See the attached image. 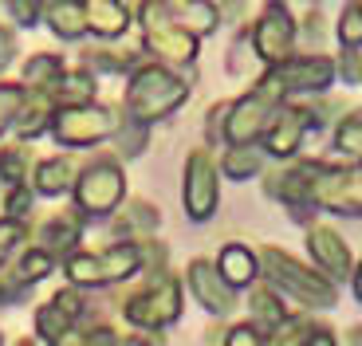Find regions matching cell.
Segmentation results:
<instances>
[{"mask_svg":"<svg viewBox=\"0 0 362 346\" xmlns=\"http://www.w3.org/2000/svg\"><path fill=\"white\" fill-rule=\"evenodd\" d=\"M185 95H189L185 79H177L165 64L134 67V71H130V83H127V122L150 126V122L173 114V110L185 102Z\"/></svg>","mask_w":362,"mask_h":346,"instance_id":"obj_1","label":"cell"},{"mask_svg":"<svg viewBox=\"0 0 362 346\" xmlns=\"http://www.w3.org/2000/svg\"><path fill=\"white\" fill-rule=\"evenodd\" d=\"M130 16H142V44L146 52H154L158 59H165L170 67H185L197 59L201 40L193 36L185 24H177L173 4H127Z\"/></svg>","mask_w":362,"mask_h":346,"instance_id":"obj_2","label":"cell"},{"mask_svg":"<svg viewBox=\"0 0 362 346\" xmlns=\"http://www.w3.org/2000/svg\"><path fill=\"white\" fill-rule=\"evenodd\" d=\"M256 268H264L272 292H288L299 303H308V307H335V299H339L335 283H327L315 268L299 264L296 256L280 252V248H264L256 256Z\"/></svg>","mask_w":362,"mask_h":346,"instance_id":"obj_3","label":"cell"},{"mask_svg":"<svg viewBox=\"0 0 362 346\" xmlns=\"http://www.w3.org/2000/svg\"><path fill=\"white\" fill-rule=\"evenodd\" d=\"M335 79V59H327V55H291L288 64L280 67H268L264 79L256 83L252 91L260 95L264 102L272 107H280L284 99L291 95H315V91H327Z\"/></svg>","mask_w":362,"mask_h":346,"instance_id":"obj_4","label":"cell"},{"mask_svg":"<svg viewBox=\"0 0 362 346\" xmlns=\"http://www.w3.org/2000/svg\"><path fill=\"white\" fill-rule=\"evenodd\" d=\"M75 209L79 217H110L127 193L122 169L115 157H95L83 173H75Z\"/></svg>","mask_w":362,"mask_h":346,"instance_id":"obj_5","label":"cell"},{"mask_svg":"<svg viewBox=\"0 0 362 346\" xmlns=\"http://www.w3.org/2000/svg\"><path fill=\"white\" fill-rule=\"evenodd\" d=\"M296 36H299V24L288 12V4H264L260 20L248 32V47L268 71V67H280L296 55Z\"/></svg>","mask_w":362,"mask_h":346,"instance_id":"obj_6","label":"cell"},{"mask_svg":"<svg viewBox=\"0 0 362 346\" xmlns=\"http://www.w3.org/2000/svg\"><path fill=\"white\" fill-rule=\"evenodd\" d=\"M181 315V283L170 275H154L138 295L127 299V319L138 330H165Z\"/></svg>","mask_w":362,"mask_h":346,"instance_id":"obj_7","label":"cell"},{"mask_svg":"<svg viewBox=\"0 0 362 346\" xmlns=\"http://www.w3.org/2000/svg\"><path fill=\"white\" fill-rule=\"evenodd\" d=\"M115 110L110 107H99V102H90V107H75V110H55L52 119V138L59 142V146H95V142H103V138H110L118 130Z\"/></svg>","mask_w":362,"mask_h":346,"instance_id":"obj_8","label":"cell"},{"mask_svg":"<svg viewBox=\"0 0 362 346\" xmlns=\"http://www.w3.org/2000/svg\"><path fill=\"white\" fill-rule=\"evenodd\" d=\"M217 165L205 150H193L185 157V185H181V201H185V217L189 220H213L217 213Z\"/></svg>","mask_w":362,"mask_h":346,"instance_id":"obj_9","label":"cell"},{"mask_svg":"<svg viewBox=\"0 0 362 346\" xmlns=\"http://www.w3.org/2000/svg\"><path fill=\"white\" fill-rule=\"evenodd\" d=\"M280 107H272V102H264L256 91L240 95V99L233 102V107L225 110V142L228 146H252V142H260L264 130H268L272 114H276Z\"/></svg>","mask_w":362,"mask_h":346,"instance_id":"obj_10","label":"cell"},{"mask_svg":"<svg viewBox=\"0 0 362 346\" xmlns=\"http://www.w3.org/2000/svg\"><path fill=\"white\" fill-rule=\"evenodd\" d=\"M315 126L311 107H280L264 130V154L268 157H291L303 142V134Z\"/></svg>","mask_w":362,"mask_h":346,"instance_id":"obj_11","label":"cell"},{"mask_svg":"<svg viewBox=\"0 0 362 346\" xmlns=\"http://www.w3.org/2000/svg\"><path fill=\"white\" fill-rule=\"evenodd\" d=\"M308 252L315 260V272L327 283L351 280V252H346L343 237L331 225H308Z\"/></svg>","mask_w":362,"mask_h":346,"instance_id":"obj_12","label":"cell"},{"mask_svg":"<svg viewBox=\"0 0 362 346\" xmlns=\"http://www.w3.org/2000/svg\"><path fill=\"white\" fill-rule=\"evenodd\" d=\"M83 315V295L75 287H64V292H55L52 303L36 311V335L44 338L47 346H59L64 338H71L75 323Z\"/></svg>","mask_w":362,"mask_h":346,"instance_id":"obj_13","label":"cell"},{"mask_svg":"<svg viewBox=\"0 0 362 346\" xmlns=\"http://www.w3.org/2000/svg\"><path fill=\"white\" fill-rule=\"evenodd\" d=\"M189 292L197 295V303L209 315H228L236 307V292H228L225 280L217 275V268L209 260H193L189 264Z\"/></svg>","mask_w":362,"mask_h":346,"instance_id":"obj_14","label":"cell"},{"mask_svg":"<svg viewBox=\"0 0 362 346\" xmlns=\"http://www.w3.org/2000/svg\"><path fill=\"white\" fill-rule=\"evenodd\" d=\"M83 20H87V32L99 40H118L130 28V12L118 0H87L83 4Z\"/></svg>","mask_w":362,"mask_h":346,"instance_id":"obj_15","label":"cell"},{"mask_svg":"<svg viewBox=\"0 0 362 346\" xmlns=\"http://www.w3.org/2000/svg\"><path fill=\"white\" fill-rule=\"evenodd\" d=\"M213 268H217V275L225 280L228 292H236V287H252L256 272H260V268H256V252L245 248V244H225Z\"/></svg>","mask_w":362,"mask_h":346,"instance_id":"obj_16","label":"cell"},{"mask_svg":"<svg viewBox=\"0 0 362 346\" xmlns=\"http://www.w3.org/2000/svg\"><path fill=\"white\" fill-rule=\"evenodd\" d=\"M95 272L103 283H122L134 272H142V248L138 244H110L107 252H95Z\"/></svg>","mask_w":362,"mask_h":346,"instance_id":"obj_17","label":"cell"},{"mask_svg":"<svg viewBox=\"0 0 362 346\" xmlns=\"http://www.w3.org/2000/svg\"><path fill=\"white\" fill-rule=\"evenodd\" d=\"M79 217H71V213H64V217H52L47 225H40V252H47L52 260H67V256H75V244H79Z\"/></svg>","mask_w":362,"mask_h":346,"instance_id":"obj_18","label":"cell"},{"mask_svg":"<svg viewBox=\"0 0 362 346\" xmlns=\"http://www.w3.org/2000/svg\"><path fill=\"white\" fill-rule=\"evenodd\" d=\"M75 189V162L71 157H44L32 169V193L36 197H64Z\"/></svg>","mask_w":362,"mask_h":346,"instance_id":"obj_19","label":"cell"},{"mask_svg":"<svg viewBox=\"0 0 362 346\" xmlns=\"http://www.w3.org/2000/svg\"><path fill=\"white\" fill-rule=\"evenodd\" d=\"M52 119H55L52 95L24 91V107H20V114H16V122H12V130H16L20 138H40L44 130H52Z\"/></svg>","mask_w":362,"mask_h":346,"instance_id":"obj_20","label":"cell"},{"mask_svg":"<svg viewBox=\"0 0 362 346\" xmlns=\"http://www.w3.org/2000/svg\"><path fill=\"white\" fill-rule=\"evenodd\" d=\"M64 59L59 55H52V52H40V55H32L24 64V71H20V87L24 91H40V95H52V87L59 79H64Z\"/></svg>","mask_w":362,"mask_h":346,"instance_id":"obj_21","label":"cell"},{"mask_svg":"<svg viewBox=\"0 0 362 346\" xmlns=\"http://www.w3.org/2000/svg\"><path fill=\"white\" fill-rule=\"evenodd\" d=\"M154 228H158V213L150 209L146 201H134L130 209H122V213L115 217V232L122 237L118 244H134V240H138V244H146Z\"/></svg>","mask_w":362,"mask_h":346,"instance_id":"obj_22","label":"cell"},{"mask_svg":"<svg viewBox=\"0 0 362 346\" xmlns=\"http://www.w3.org/2000/svg\"><path fill=\"white\" fill-rule=\"evenodd\" d=\"M264 162H268V154H264L260 142H252V146H228L225 157H221V173L233 177V181H252V177L264 173Z\"/></svg>","mask_w":362,"mask_h":346,"instance_id":"obj_23","label":"cell"},{"mask_svg":"<svg viewBox=\"0 0 362 346\" xmlns=\"http://www.w3.org/2000/svg\"><path fill=\"white\" fill-rule=\"evenodd\" d=\"M44 20L59 40H79L87 36V20H83V4L75 0H52L44 4Z\"/></svg>","mask_w":362,"mask_h":346,"instance_id":"obj_24","label":"cell"},{"mask_svg":"<svg viewBox=\"0 0 362 346\" xmlns=\"http://www.w3.org/2000/svg\"><path fill=\"white\" fill-rule=\"evenodd\" d=\"M248 307H252V327L256 330H276L284 319H291V311L280 303V292H272V287H252L248 295Z\"/></svg>","mask_w":362,"mask_h":346,"instance_id":"obj_25","label":"cell"},{"mask_svg":"<svg viewBox=\"0 0 362 346\" xmlns=\"http://www.w3.org/2000/svg\"><path fill=\"white\" fill-rule=\"evenodd\" d=\"M52 268H55V260H52L47 252H40V248H28L8 275L20 283V287H32V283H40L44 275H52Z\"/></svg>","mask_w":362,"mask_h":346,"instance_id":"obj_26","label":"cell"},{"mask_svg":"<svg viewBox=\"0 0 362 346\" xmlns=\"http://www.w3.org/2000/svg\"><path fill=\"white\" fill-rule=\"evenodd\" d=\"M311 330L315 327H311L308 319H284L276 330L264 335V346H303L311 338Z\"/></svg>","mask_w":362,"mask_h":346,"instance_id":"obj_27","label":"cell"},{"mask_svg":"<svg viewBox=\"0 0 362 346\" xmlns=\"http://www.w3.org/2000/svg\"><path fill=\"white\" fill-rule=\"evenodd\" d=\"M0 181H8V189L28 185V150L24 146L0 150Z\"/></svg>","mask_w":362,"mask_h":346,"instance_id":"obj_28","label":"cell"},{"mask_svg":"<svg viewBox=\"0 0 362 346\" xmlns=\"http://www.w3.org/2000/svg\"><path fill=\"white\" fill-rule=\"evenodd\" d=\"M335 146L343 150V154L362 157V110H351V114L335 126Z\"/></svg>","mask_w":362,"mask_h":346,"instance_id":"obj_29","label":"cell"},{"mask_svg":"<svg viewBox=\"0 0 362 346\" xmlns=\"http://www.w3.org/2000/svg\"><path fill=\"white\" fill-rule=\"evenodd\" d=\"M20 107H24V87L20 83H0V134L12 130Z\"/></svg>","mask_w":362,"mask_h":346,"instance_id":"obj_30","label":"cell"},{"mask_svg":"<svg viewBox=\"0 0 362 346\" xmlns=\"http://www.w3.org/2000/svg\"><path fill=\"white\" fill-rule=\"evenodd\" d=\"M339 44H343V52L362 47V4H346L343 8V20H339Z\"/></svg>","mask_w":362,"mask_h":346,"instance_id":"obj_31","label":"cell"},{"mask_svg":"<svg viewBox=\"0 0 362 346\" xmlns=\"http://www.w3.org/2000/svg\"><path fill=\"white\" fill-rule=\"evenodd\" d=\"M118 157H138L146 150V126H134V122H118Z\"/></svg>","mask_w":362,"mask_h":346,"instance_id":"obj_32","label":"cell"},{"mask_svg":"<svg viewBox=\"0 0 362 346\" xmlns=\"http://www.w3.org/2000/svg\"><path fill=\"white\" fill-rule=\"evenodd\" d=\"M24 237H28V225H24V220L0 217V268H4V260H8V256L20 248V240H24Z\"/></svg>","mask_w":362,"mask_h":346,"instance_id":"obj_33","label":"cell"},{"mask_svg":"<svg viewBox=\"0 0 362 346\" xmlns=\"http://www.w3.org/2000/svg\"><path fill=\"white\" fill-rule=\"evenodd\" d=\"M32 201H36V193L28 189V185H16V189H8V197H4V209H8V220H20L28 209H32Z\"/></svg>","mask_w":362,"mask_h":346,"instance_id":"obj_34","label":"cell"},{"mask_svg":"<svg viewBox=\"0 0 362 346\" xmlns=\"http://www.w3.org/2000/svg\"><path fill=\"white\" fill-rule=\"evenodd\" d=\"M225 346H264V330H256L252 323H236L225 335Z\"/></svg>","mask_w":362,"mask_h":346,"instance_id":"obj_35","label":"cell"},{"mask_svg":"<svg viewBox=\"0 0 362 346\" xmlns=\"http://www.w3.org/2000/svg\"><path fill=\"white\" fill-rule=\"evenodd\" d=\"M339 75H343V83H358V79H362V47H351V52H343Z\"/></svg>","mask_w":362,"mask_h":346,"instance_id":"obj_36","label":"cell"},{"mask_svg":"<svg viewBox=\"0 0 362 346\" xmlns=\"http://www.w3.org/2000/svg\"><path fill=\"white\" fill-rule=\"evenodd\" d=\"M8 12L16 16V24H24V28H32V24H40L44 20V4H8Z\"/></svg>","mask_w":362,"mask_h":346,"instance_id":"obj_37","label":"cell"},{"mask_svg":"<svg viewBox=\"0 0 362 346\" xmlns=\"http://www.w3.org/2000/svg\"><path fill=\"white\" fill-rule=\"evenodd\" d=\"M303 346H339V342H335L331 335H327V330H319V327H315V330H311V338H308Z\"/></svg>","mask_w":362,"mask_h":346,"instance_id":"obj_38","label":"cell"},{"mask_svg":"<svg viewBox=\"0 0 362 346\" xmlns=\"http://www.w3.org/2000/svg\"><path fill=\"white\" fill-rule=\"evenodd\" d=\"M351 292H354V299L362 303V260H358V268H351Z\"/></svg>","mask_w":362,"mask_h":346,"instance_id":"obj_39","label":"cell"},{"mask_svg":"<svg viewBox=\"0 0 362 346\" xmlns=\"http://www.w3.org/2000/svg\"><path fill=\"white\" fill-rule=\"evenodd\" d=\"M351 346H362V327H354V330H351Z\"/></svg>","mask_w":362,"mask_h":346,"instance_id":"obj_40","label":"cell"},{"mask_svg":"<svg viewBox=\"0 0 362 346\" xmlns=\"http://www.w3.org/2000/svg\"><path fill=\"white\" fill-rule=\"evenodd\" d=\"M59 346H83V342H75V338H64V342H59Z\"/></svg>","mask_w":362,"mask_h":346,"instance_id":"obj_41","label":"cell"},{"mask_svg":"<svg viewBox=\"0 0 362 346\" xmlns=\"http://www.w3.org/2000/svg\"><path fill=\"white\" fill-rule=\"evenodd\" d=\"M0 346H4V342H0Z\"/></svg>","mask_w":362,"mask_h":346,"instance_id":"obj_42","label":"cell"}]
</instances>
